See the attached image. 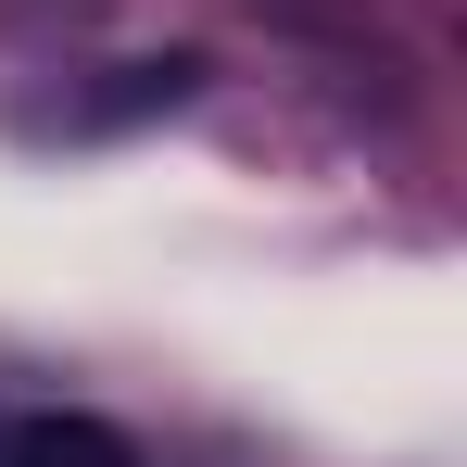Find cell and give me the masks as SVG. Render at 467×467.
I'll list each match as a JSON object with an SVG mask.
<instances>
[{
  "label": "cell",
  "instance_id": "obj_1",
  "mask_svg": "<svg viewBox=\"0 0 467 467\" xmlns=\"http://www.w3.org/2000/svg\"><path fill=\"white\" fill-rule=\"evenodd\" d=\"M0 467H140V442L101 430V417H13L0 430Z\"/></svg>",
  "mask_w": 467,
  "mask_h": 467
}]
</instances>
